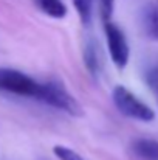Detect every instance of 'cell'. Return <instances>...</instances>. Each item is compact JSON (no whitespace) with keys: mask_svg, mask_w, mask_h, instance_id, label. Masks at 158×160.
<instances>
[{"mask_svg":"<svg viewBox=\"0 0 158 160\" xmlns=\"http://www.w3.org/2000/svg\"><path fill=\"white\" fill-rule=\"evenodd\" d=\"M141 19L146 33L158 41V0H151L143 8Z\"/></svg>","mask_w":158,"mask_h":160,"instance_id":"6","label":"cell"},{"mask_svg":"<svg viewBox=\"0 0 158 160\" xmlns=\"http://www.w3.org/2000/svg\"><path fill=\"white\" fill-rule=\"evenodd\" d=\"M36 5L47 16L53 19H62L67 16V6L62 0H34Z\"/></svg>","mask_w":158,"mask_h":160,"instance_id":"7","label":"cell"},{"mask_svg":"<svg viewBox=\"0 0 158 160\" xmlns=\"http://www.w3.org/2000/svg\"><path fill=\"white\" fill-rule=\"evenodd\" d=\"M39 100L48 106H53L59 110L67 112L68 115H73V117L82 115V107L78 103V100L73 98L67 92V89L57 81L42 82V90H41Z\"/></svg>","mask_w":158,"mask_h":160,"instance_id":"3","label":"cell"},{"mask_svg":"<svg viewBox=\"0 0 158 160\" xmlns=\"http://www.w3.org/2000/svg\"><path fill=\"white\" fill-rule=\"evenodd\" d=\"M73 5L79 14V19L84 25H89L92 20V11H93V0H73Z\"/></svg>","mask_w":158,"mask_h":160,"instance_id":"8","label":"cell"},{"mask_svg":"<svg viewBox=\"0 0 158 160\" xmlns=\"http://www.w3.org/2000/svg\"><path fill=\"white\" fill-rule=\"evenodd\" d=\"M104 31L105 38H107V47H108V53L113 61V64L118 68H124L129 62V44L126 41L124 33L121 31L119 27H116L112 22H105L104 23Z\"/></svg>","mask_w":158,"mask_h":160,"instance_id":"4","label":"cell"},{"mask_svg":"<svg viewBox=\"0 0 158 160\" xmlns=\"http://www.w3.org/2000/svg\"><path fill=\"white\" fill-rule=\"evenodd\" d=\"M0 90L39 100V95L42 90V82L34 81L31 76H28L19 70L0 67Z\"/></svg>","mask_w":158,"mask_h":160,"instance_id":"1","label":"cell"},{"mask_svg":"<svg viewBox=\"0 0 158 160\" xmlns=\"http://www.w3.org/2000/svg\"><path fill=\"white\" fill-rule=\"evenodd\" d=\"M144 79H146V84L149 86V89L158 95V64L157 65H152L146 70V75H144Z\"/></svg>","mask_w":158,"mask_h":160,"instance_id":"11","label":"cell"},{"mask_svg":"<svg viewBox=\"0 0 158 160\" xmlns=\"http://www.w3.org/2000/svg\"><path fill=\"white\" fill-rule=\"evenodd\" d=\"M132 152L141 160H158V142L154 138H136L132 143Z\"/></svg>","mask_w":158,"mask_h":160,"instance_id":"5","label":"cell"},{"mask_svg":"<svg viewBox=\"0 0 158 160\" xmlns=\"http://www.w3.org/2000/svg\"><path fill=\"white\" fill-rule=\"evenodd\" d=\"M53 152L59 160H85L76 151H73V149H70L67 146H60V145H56L53 148Z\"/></svg>","mask_w":158,"mask_h":160,"instance_id":"10","label":"cell"},{"mask_svg":"<svg viewBox=\"0 0 158 160\" xmlns=\"http://www.w3.org/2000/svg\"><path fill=\"white\" fill-rule=\"evenodd\" d=\"M112 98L116 109L129 118L140 121H152L155 118V112L124 86H116L112 92Z\"/></svg>","mask_w":158,"mask_h":160,"instance_id":"2","label":"cell"},{"mask_svg":"<svg viewBox=\"0 0 158 160\" xmlns=\"http://www.w3.org/2000/svg\"><path fill=\"white\" fill-rule=\"evenodd\" d=\"M113 5H115V0H99V12L104 23L110 22V17L113 14Z\"/></svg>","mask_w":158,"mask_h":160,"instance_id":"12","label":"cell"},{"mask_svg":"<svg viewBox=\"0 0 158 160\" xmlns=\"http://www.w3.org/2000/svg\"><path fill=\"white\" fill-rule=\"evenodd\" d=\"M84 61H85V65H87V68L90 70V73L96 76L98 72H99V61H98L96 47H95L92 42L85 47V52H84Z\"/></svg>","mask_w":158,"mask_h":160,"instance_id":"9","label":"cell"}]
</instances>
